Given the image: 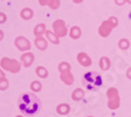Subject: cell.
<instances>
[{
	"mask_svg": "<svg viewBox=\"0 0 131 117\" xmlns=\"http://www.w3.org/2000/svg\"><path fill=\"white\" fill-rule=\"evenodd\" d=\"M60 79L66 85H72V83H73V75H72V73L70 71L62 72L61 75H60Z\"/></svg>",
	"mask_w": 131,
	"mask_h": 117,
	"instance_id": "cell-10",
	"label": "cell"
},
{
	"mask_svg": "<svg viewBox=\"0 0 131 117\" xmlns=\"http://www.w3.org/2000/svg\"><path fill=\"white\" fill-rule=\"evenodd\" d=\"M69 36H70V38H72V39H79L80 37H81V29H80V27H78V26H73V27H71L70 28V31H69Z\"/></svg>",
	"mask_w": 131,
	"mask_h": 117,
	"instance_id": "cell-14",
	"label": "cell"
},
{
	"mask_svg": "<svg viewBox=\"0 0 131 117\" xmlns=\"http://www.w3.org/2000/svg\"><path fill=\"white\" fill-rule=\"evenodd\" d=\"M72 1H73L74 3H81V2L83 1V0H72Z\"/></svg>",
	"mask_w": 131,
	"mask_h": 117,
	"instance_id": "cell-28",
	"label": "cell"
},
{
	"mask_svg": "<svg viewBox=\"0 0 131 117\" xmlns=\"http://www.w3.org/2000/svg\"><path fill=\"white\" fill-rule=\"evenodd\" d=\"M45 35H46L47 39L51 42V43H53V44H59V42H60V41H59V37H58L56 34L51 33L50 30H46Z\"/></svg>",
	"mask_w": 131,
	"mask_h": 117,
	"instance_id": "cell-16",
	"label": "cell"
},
{
	"mask_svg": "<svg viewBox=\"0 0 131 117\" xmlns=\"http://www.w3.org/2000/svg\"><path fill=\"white\" fill-rule=\"evenodd\" d=\"M19 110L26 116H32L37 114L41 109V101L37 95L30 92L21 94L18 99Z\"/></svg>",
	"mask_w": 131,
	"mask_h": 117,
	"instance_id": "cell-1",
	"label": "cell"
},
{
	"mask_svg": "<svg viewBox=\"0 0 131 117\" xmlns=\"http://www.w3.org/2000/svg\"><path fill=\"white\" fill-rule=\"evenodd\" d=\"M88 117H93V116H88Z\"/></svg>",
	"mask_w": 131,
	"mask_h": 117,
	"instance_id": "cell-31",
	"label": "cell"
},
{
	"mask_svg": "<svg viewBox=\"0 0 131 117\" xmlns=\"http://www.w3.org/2000/svg\"><path fill=\"white\" fill-rule=\"evenodd\" d=\"M51 1V0H39V3L41 4V5H48L49 4V2Z\"/></svg>",
	"mask_w": 131,
	"mask_h": 117,
	"instance_id": "cell-25",
	"label": "cell"
},
{
	"mask_svg": "<svg viewBox=\"0 0 131 117\" xmlns=\"http://www.w3.org/2000/svg\"><path fill=\"white\" fill-rule=\"evenodd\" d=\"M16 117H23V116H21V115H18V116H16Z\"/></svg>",
	"mask_w": 131,
	"mask_h": 117,
	"instance_id": "cell-30",
	"label": "cell"
},
{
	"mask_svg": "<svg viewBox=\"0 0 131 117\" xmlns=\"http://www.w3.org/2000/svg\"><path fill=\"white\" fill-rule=\"evenodd\" d=\"M0 65H1L2 69L7 70L9 72H13V73H17L21 69V66L18 61L8 59V58H2L1 62H0Z\"/></svg>",
	"mask_w": 131,
	"mask_h": 117,
	"instance_id": "cell-5",
	"label": "cell"
},
{
	"mask_svg": "<svg viewBox=\"0 0 131 117\" xmlns=\"http://www.w3.org/2000/svg\"><path fill=\"white\" fill-rule=\"evenodd\" d=\"M34 60H35V57L31 52H26V54L22 55V57H21V62H22L23 66L26 68L29 67L31 64L34 63Z\"/></svg>",
	"mask_w": 131,
	"mask_h": 117,
	"instance_id": "cell-8",
	"label": "cell"
},
{
	"mask_svg": "<svg viewBox=\"0 0 131 117\" xmlns=\"http://www.w3.org/2000/svg\"><path fill=\"white\" fill-rule=\"evenodd\" d=\"M36 73L38 74V76H40L41 79H46L48 76V71L42 66H39L36 68Z\"/></svg>",
	"mask_w": 131,
	"mask_h": 117,
	"instance_id": "cell-19",
	"label": "cell"
},
{
	"mask_svg": "<svg viewBox=\"0 0 131 117\" xmlns=\"http://www.w3.org/2000/svg\"><path fill=\"white\" fill-rule=\"evenodd\" d=\"M127 2H129V3L131 4V0H127Z\"/></svg>",
	"mask_w": 131,
	"mask_h": 117,
	"instance_id": "cell-29",
	"label": "cell"
},
{
	"mask_svg": "<svg viewBox=\"0 0 131 117\" xmlns=\"http://www.w3.org/2000/svg\"><path fill=\"white\" fill-rule=\"evenodd\" d=\"M15 45L21 51H26V50H29L30 49V43H29V41L26 38H24V37H18L15 40Z\"/></svg>",
	"mask_w": 131,
	"mask_h": 117,
	"instance_id": "cell-7",
	"label": "cell"
},
{
	"mask_svg": "<svg viewBox=\"0 0 131 117\" xmlns=\"http://www.w3.org/2000/svg\"><path fill=\"white\" fill-rule=\"evenodd\" d=\"M45 33H46V29H45V25L43 24V23L38 24V25L35 27V29H34V34H35V36H37V37H41L43 34H45Z\"/></svg>",
	"mask_w": 131,
	"mask_h": 117,
	"instance_id": "cell-15",
	"label": "cell"
},
{
	"mask_svg": "<svg viewBox=\"0 0 131 117\" xmlns=\"http://www.w3.org/2000/svg\"><path fill=\"white\" fill-rule=\"evenodd\" d=\"M20 15H21V17H22L24 20H28V19H30V18L32 17L34 13H32V10H31L30 8L25 7V8H23L22 10H21Z\"/></svg>",
	"mask_w": 131,
	"mask_h": 117,
	"instance_id": "cell-18",
	"label": "cell"
},
{
	"mask_svg": "<svg viewBox=\"0 0 131 117\" xmlns=\"http://www.w3.org/2000/svg\"><path fill=\"white\" fill-rule=\"evenodd\" d=\"M48 5L51 9H57L60 6V0H51Z\"/></svg>",
	"mask_w": 131,
	"mask_h": 117,
	"instance_id": "cell-23",
	"label": "cell"
},
{
	"mask_svg": "<svg viewBox=\"0 0 131 117\" xmlns=\"http://www.w3.org/2000/svg\"><path fill=\"white\" fill-rule=\"evenodd\" d=\"M129 45H130L129 41L126 40V39H123V40H121V41L118 42V47L121 48V49H124V50L128 49L129 48Z\"/></svg>",
	"mask_w": 131,
	"mask_h": 117,
	"instance_id": "cell-22",
	"label": "cell"
},
{
	"mask_svg": "<svg viewBox=\"0 0 131 117\" xmlns=\"http://www.w3.org/2000/svg\"><path fill=\"white\" fill-rule=\"evenodd\" d=\"M77 58H78V62L81 64L82 66L88 67V66L91 65V59H90V57L88 55L84 54V52H81V54H79Z\"/></svg>",
	"mask_w": 131,
	"mask_h": 117,
	"instance_id": "cell-9",
	"label": "cell"
},
{
	"mask_svg": "<svg viewBox=\"0 0 131 117\" xmlns=\"http://www.w3.org/2000/svg\"><path fill=\"white\" fill-rule=\"evenodd\" d=\"M127 77H128L129 80H131V68L127 71Z\"/></svg>",
	"mask_w": 131,
	"mask_h": 117,
	"instance_id": "cell-27",
	"label": "cell"
},
{
	"mask_svg": "<svg viewBox=\"0 0 131 117\" xmlns=\"http://www.w3.org/2000/svg\"><path fill=\"white\" fill-rule=\"evenodd\" d=\"M7 86H8V83H7V81L5 80V77L4 79H2L1 80V90H4V89H6L7 88Z\"/></svg>",
	"mask_w": 131,
	"mask_h": 117,
	"instance_id": "cell-24",
	"label": "cell"
},
{
	"mask_svg": "<svg viewBox=\"0 0 131 117\" xmlns=\"http://www.w3.org/2000/svg\"><path fill=\"white\" fill-rule=\"evenodd\" d=\"M35 45L40 50H45L47 48V42L42 37H37V39L35 40Z\"/></svg>",
	"mask_w": 131,
	"mask_h": 117,
	"instance_id": "cell-13",
	"label": "cell"
},
{
	"mask_svg": "<svg viewBox=\"0 0 131 117\" xmlns=\"http://www.w3.org/2000/svg\"><path fill=\"white\" fill-rule=\"evenodd\" d=\"M83 85L87 90H96L103 85V79L100 73L95 71H89L86 72L83 76Z\"/></svg>",
	"mask_w": 131,
	"mask_h": 117,
	"instance_id": "cell-2",
	"label": "cell"
},
{
	"mask_svg": "<svg viewBox=\"0 0 131 117\" xmlns=\"http://www.w3.org/2000/svg\"><path fill=\"white\" fill-rule=\"evenodd\" d=\"M30 89H31V91H34V92H39L42 89V85H41L40 82L34 81L30 84Z\"/></svg>",
	"mask_w": 131,
	"mask_h": 117,
	"instance_id": "cell-20",
	"label": "cell"
},
{
	"mask_svg": "<svg viewBox=\"0 0 131 117\" xmlns=\"http://www.w3.org/2000/svg\"><path fill=\"white\" fill-rule=\"evenodd\" d=\"M116 25H117V19H116L115 17H110L108 20L104 21V22L101 24V26H100V28H99V34H100L102 37L106 38V37H108L109 35H110L111 30H112Z\"/></svg>",
	"mask_w": 131,
	"mask_h": 117,
	"instance_id": "cell-4",
	"label": "cell"
},
{
	"mask_svg": "<svg viewBox=\"0 0 131 117\" xmlns=\"http://www.w3.org/2000/svg\"><path fill=\"white\" fill-rule=\"evenodd\" d=\"M57 113L61 114V115H66L69 113L70 111V107L68 103H60L57 106Z\"/></svg>",
	"mask_w": 131,
	"mask_h": 117,
	"instance_id": "cell-12",
	"label": "cell"
},
{
	"mask_svg": "<svg viewBox=\"0 0 131 117\" xmlns=\"http://www.w3.org/2000/svg\"><path fill=\"white\" fill-rule=\"evenodd\" d=\"M52 28H53V31L59 38L60 37H64L65 35L67 34V28H66V25H65V22L63 20H57L54 21L53 24H52Z\"/></svg>",
	"mask_w": 131,
	"mask_h": 117,
	"instance_id": "cell-6",
	"label": "cell"
},
{
	"mask_svg": "<svg viewBox=\"0 0 131 117\" xmlns=\"http://www.w3.org/2000/svg\"><path fill=\"white\" fill-rule=\"evenodd\" d=\"M125 2H127V0H115V3L117 5H123Z\"/></svg>",
	"mask_w": 131,
	"mask_h": 117,
	"instance_id": "cell-26",
	"label": "cell"
},
{
	"mask_svg": "<svg viewBox=\"0 0 131 117\" xmlns=\"http://www.w3.org/2000/svg\"><path fill=\"white\" fill-rule=\"evenodd\" d=\"M107 97H108V108L111 110H116L119 108L121 105V98L117 89L109 88L107 90Z\"/></svg>",
	"mask_w": 131,
	"mask_h": 117,
	"instance_id": "cell-3",
	"label": "cell"
},
{
	"mask_svg": "<svg viewBox=\"0 0 131 117\" xmlns=\"http://www.w3.org/2000/svg\"><path fill=\"white\" fill-rule=\"evenodd\" d=\"M100 67L103 70H108L109 68H110V61H109V59L107 57L101 58V60H100Z\"/></svg>",
	"mask_w": 131,
	"mask_h": 117,
	"instance_id": "cell-17",
	"label": "cell"
},
{
	"mask_svg": "<svg viewBox=\"0 0 131 117\" xmlns=\"http://www.w3.org/2000/svg\"><path fill=\"white\" fill-rule=\"evenodd\" d=\"M59 71L62 73V72H67V71H70V65L68 63L66 62H62L60 63V65H59Z\"/></svg>",
	"mask_w": 131,
	"mask_h": 117,
	"instance_id": "cell-21",
	"label": "cell"
},
{
	"mask_svg": "<svg viewBox=\"0 0 131 117\" xmlns=\"http://www.w3.org/2000/svg\"><path fill=\"white\" fill-rule=\"evenodd\" d=\"M84 96H85V92H84L82 89H80V88L74 89V91H73L72 94H71V98H72L74 101H80V100H82V99L84 98Z\"/></svg>",
	"mask_w": 131,
	"mask_h": 117,
	"instance_id": "cell-11",
	"label": "cell"
}]
</instances>
